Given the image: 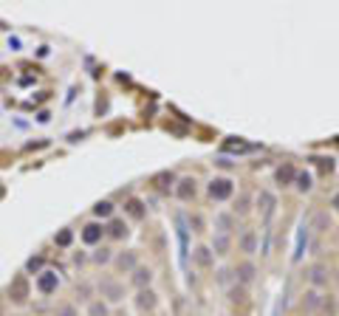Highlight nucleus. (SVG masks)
Listing matches in <instances>:
<instances>
[{
    "label": "nucleus",
    "mask_w": 339,
    "mask_h": 316,
    "mask_svg": "<svg viewBox=\"0 0 339 316\" xmlns=\"http://www.w3.org/2000/svg\"><path fill=\"white\" fill-rule=\"evenodd\" d=\"M232 192H235V184H232L229 178H215V181L209 184V195H212L215 201H226Z\"/></svg>",
    "instance_id": "obj_1"
},
{
    "label": "nucleus",
    "mask_w": 339,
    "mask_h": 316,
    "mask_svg": "<svg viewBox=\"0 0 339 316\" xmlns=\"http://www.w3.org/2000/svg\"><path fill=\"white\" fill-rule=\"evenodd\" d=\"M57 285H60V280H57V274H54V271H43V274H40V280H37L40 294H54Z\"/></svg>",
    "instance_id": "obj_2"
},
{
    "label": "nucleus",
    "mask_w": 339,
    "mask_h": 316,
    "mask_svg": "<svg viewBox=\"0 0 339 316\" xmlns=\"http://www.w3.org/2000/svg\"><path fill=\"white\" fill-rule=\"evenodd\" d=\"M136 305H139V311H153L156 308V294L150 288H141L139 297H136Z\"/></svg>",
    "instance_id": "obj_3"
},
{
    "label": "nucleus",
    "mask_w": 339,
    "mask_h": 316,
    "mask_svg": "<svg viewBox=\"0 0 339 316\" xmlns=\"http://www.w3.org/2000/svg\"><path fill=\"white\" fill-rule=\"evenodd\" d=\"M102 235H105V229L99 226V223H88L85 232H82V240L94 246V243H99V240H102Z\"/></svg>",
    "instance_id": "obj_4"
},
{
    "label": "nucleus",
    "mask_w": 339,
    "mask_h": 316,
    "mask_svg": "<svg viewBox=\"0 0 339 316\" xmlns=\"http://www.w3.org/2000/svg\"><path fill=\"white\" fill-rule=\"evenodd\" d=\"M102 294L111 299V302H119V299L124 297V288L119 282H102Z\"/></svg>",
    "instance_id": "obj_5"
},
{
    "label": "nucleus",
    "mask_w": 339,
    "mask_h": 316,
    "mask_svg": "<svg viewBox=\"0 0 339 316\" xmlns=\"http://www.w3.org/2000/svg\"><path fill=\"white\" fill-rule=\"evenodd\" d=\"M133 282H136V288H150V282H153V271L150 268H136L133 271Z\"/></svg>",
    "instance_id": "obj_6"
},
{
    "label": "nucleus",
    "mask_w": 339,
    "mask_h": 316,
    "mask_svg": "<svg viewBox=\"0 0 339 316\" xmlns=\"http://www.w3.org/2000/svg\"><path fill=\"white\" fill-rule=\"evenodd\" d=\"M308 280H311V285L322 288V285L328 282V271H325V265H314V268H311V274H308Z\"/></svg>",
    "instance_id": "obj_7"
},
{
    "label": "nucleus",
    "mask_w": 339,
    "mask_h": 316,
    "mask_svg": "<svg viewBox=\"0 0 339 316\" xmlns=\"http://www.w3.org/2000/svg\"><path fill=\"white\" fill-rule=\"evenodd\" d=\"M26 294H28L26 280H23V277H17V280L11 282V299H14V302H23V299H26Z\"/></svg>",
    "instance_id": "obj_8"
},
{
    "label": "nucleus",
    "mask_w": 339,
    "mask_h": 316,
    "mask_svg": "<svg viewBox=\"0 0 339 316\" xmlns=\"http://www.w3.org/2000/svg\"><path fill=\"white\" fill-rule=\"evenodd\" d=\"M175 192H178V198H181V201H190L192 195H195V181H192V178H184Z\"/></svg>",
    "instance_id": "obj_9"
},
{
    "label": "nucleus",
    "mask_w": 339,
    "mask_h": 316,
    "mask_svg": "<svg viewBox=\"0 0 339 316\" xmlns=\"http://www.w3.org/2000/svg\"><path fill=\"white\" fill-rule=\"evenodd\" d=\"M257 206H260L263 218H269L271 209H274V195H271V192H260V198H257Z\"/></svg>",
    "instance_id": "obj_10"
},
{
    "label": "nucleus",
    "mask_w": 339,
    "mask_h": 316,
    "mask_svg": "<svg viewBox=\"0 0 339 316\" xmlns=\"http://www.w3.org/2000/svg\"><path fill=\"white\" fill-rule=\"evenodd\" d=\"M116 265H119L122 271H136V254H133V251L119 254V257H116Z\"/></svg>",
    "instance_id": "obj_11"
},
{
    "label": "nucleus",
    "mask_w": 339,
    "mask_h": 316,
    "mask_svg": "<svg viewBox=\"0 0 339 316\" xmlns=\"http://www.w3.org/2000/svg\"><path fill=\"white\" fill-rule=\"evenodd\" d=\"M240 248H243L246 254H252L254 248H257V235H254V232H246V235L240 237Z\"/></svg>",
    "instance_id": "obj_12"
},
{
    "label": "nucleus",
    "mask_w": 339,
    "mask_h": 316,
    "mask_svg": "<svg viewBox=\"0 0 339 316\" xmlns=\"http://www.w3.org/2000/svg\"><path fill=\"white\" fill-rule=\"evenodd\" d=\"M320 302H322L320 291H308V294H305V299H303V308H305V311H317V308H320Z\"/></svg>",
    "instance_id": "obj_13"
},
{
    "label": "nucleus",
    "mask_w": 339,
    "mask_h": 316,
    "mask_svg": "<svg viewBox=\"0 0 339 316\" xmlns=\"http://www.w3.org/2000/svg\"><path fill=\"white\" fill-rule=\"evenodd\" d=\"M294 178H297V172H294V167H291V164H286V167L277 169V181H280V184H291Z\"/></svg>",
    "instance_id": "obj_14"
},
{
    "label": "nucleus",
    "mask_w": 339,
    "mask_h": 316,
    "mask_svg": "<svg viewBox=\"0 0 339 316\" xmlns=\"http://www.w3.org/2000/svg\"><path fill=\"white\" fill-rule=\"evenodd\" d=\"M195 260H198V265H212V251H209L207 246H201V248H195Z\"/></svg>",
    "instance_id": "obj_15"
},
{
    "label": "nucleus",
    "mask_w": 339,
    "mask_h": 316,
    "mask_svg": "<svg viewBox=\"0 0 339 316\" xmlns=\"http://www.w3.org/2000/svg\"><path fill=\"white\" fill-rule=\"evenodd\" d=\"M212 248H215V254H226V251H229V237H226V235H218L215 243H212Z\"/></svg>",
    "instance_id": "obj_16"
},
{
    "label": "nucleus",
    "mask_w": 339,
    "mask_h": 316,
    "mask_svg": "<svg viewBox=\"0 0 339 316\" xmlns=\"http://www.w3.org/2000/svg\"><path fill=\"white\" fill-rule=\"evenodd\" d=\"M111 311H108V305L105 302H91L88 305V316H108Z\"/></svg>",
    "instance_id": "obj_17"
},
{
    "label": "nucleus",
    "mask_w": 339,
    "mask_h": 316,
    "mask_svg": "<svg viewBox=\"0 0 339 316\" xmlns=\"http://www.w3.org/2000/svg\"><path fill=\"white\" fill-rule=\"evenodd\" d=\"M297 189H300V192H308V189H311V175H308V172H297Z\"/></svg>",
    "instance_id": "obj_18"
},
{
    "label": "nucleus",
    "mask_w": 339,
    "mask_h": 316,
    "mask_svg": "<svg viewBox=\"0 0 339 316\" xmlns=\"http://www.w3.org/2000/svg\"><path fill=\"white\" fill-rule=\"evenodd\" d=\"M215 223H218V229H221V232H229V229H232V215H226V212H221V215H218L215 218Z\"/></svg>",
    "instance_id": "obj_19"
},
{
    "label": "nucleus",
    "mask_w": 339,
    "mask_h": 316,
    "mask_svg": "<svg viewBox=\"0 0 339 316\" xmlns=\"http://www.w3.org/2000/svg\"><path fill=\"white\" fill-rule=\"evenodd\" d=\"M94 212L99 215V218H108V215L113 212V203H111V201H99V203L94 206Z\"/></svg>",
    "instance_id": "obj_20"
},
{
    "label": "nucleus",
    "mask_w": 339,
    "mask_h": 316,
    "mask_svg": "<svg viewBox=\"0 0 339 316\" xmlns=\"http://www.w3.org/2000/svg\"><path fill=\"white\" fill-rule=\"evenodd\" d=\"M127 235V226H124L122 220H113L111 223V237H124Z\"/></svg>",
    "instance_id": "obj_21"
},
{
    "label": "nucleus",
    "mask_w": 339,
    "mask_h": 316,
    "mask_svg": "<svg viewBox=\"0 0 339 316\" xmlns=\"http://www.w3.org/2000/svg\"><path fill=\"white\" fill-rule=\"evenodd\" d=\"M237 274H240V282H249L254 277V265H249V263L240 265V268H237Z\"/></svg>",
    "instance_id": "obj_22"
},
{
    "label": "nucleus",
    "mask_w": 339,
    "mask_h": 316,
    "mask_svg": "<svg viewBox=\"0 0 339 316\" xmlns=\"http://www.w3.org/2000/svg\"><path fill=\"white\" fill-rule=\"evenodd\" d=\"M127 212H130L133 218H144V209H141L139 201H130V203H127Z\"/></svg>",
    "instance_id": "obj_23"
},
{
    "label": "nucleus",
    "mask_w": 339,
    "mask_h": 316,
    "mask_svg": "<svg viewBox=\"0 0 339 316\" xmlns=\"http://www.w3.org/2000/svg\"><path fill=\"white\" fill-rule=\"evenodd\" d=\"M94 263H99V265H102V263H111V251H108V248H99V251L94 254Z\"/></svg>",
    "instance_id": "obj_24"
},
{
    "label": "nucleus",
    "mask_w": 339,
    "mask_h": 316,
    "mask_svg": "<svg viewBox=\"0 0 339 316\" xmlns=\"http://www.w3.org/2000/svg\"><path fill=\"white\" fill-rule=\"evenodd\" d=\"M235 212H237V215H243V212H249V195H240V201H237Z\"/></svg>",
    "instance_id": "obj_25"
},
{
    "label": "nucleus",
    "mask_w": 339,
    "mask_h": 316,
    "mask_svg": "<svg viewBox=\"0 0 339 316\" xmlns=\"http://www.w3.org/2000/svg\"><path fill=\"white\" fill-rule=\"evenodd\" d=\"M26 268H28V271H37V268H43V257H31V260L26 263Z\"/></svg>",
    "instance_id": "obj_26"
},
{
    "label": "nucleus",
    "mask_w": 339,
    "mask_h": 316,
    "mask_svg": "<svg viewBox=\"0 0 339 316\" xmlns=\"http://www.w3.org/2000/svg\"><path fill=\"white\" fill-rule=\"evenodd\" d=\"M57 316H77V308H74V305H62L60 311H57Z\"/></svg>",
    "instance_id": "obj_27"
},
{
    "label": "nucleus",
    "mask_w": 339,
    "mask_h": 316,
    "mask_svg": "<svg viewBox=\"0 0 339 316\" xmlns=\"http://www.w3.org/2000/svg\"><path fill=\"white\" fill-rule=\"evenodd\" d=\"M77 294H79V299H91V285H79Z\"/></svg>",
    "instance_id": "obj_28"
},
{
    "label": "nucleus",
    "mask_w": 339,
    "mask_h": 316,
    "mask_svg": "<svg viewBox=\"0 0 339 316\" xmlns=\"http://www.w3.org/2000/svg\"><path fill=\"white\" fill-rule=\"evenodd\" d=\"M57 243H60V246H68V243H71V232H62V235L57 237Z\"/></svg>",
    "instance_id": "obj_29"
},
{
    "label": "nucleus",
    "mask_w": 339,
    "mask_h": 316,
    "mask_svg": "<svg viewBox=\"0 0 339 316\" xmlns=\"http://www.w3.org/2000/svg\"><path fill=\"white\" fill-rule=\"evenodd\" d=\"M192 226H195V232H204V220L195 215V218H192Z\"/></svg>",
    "instance_id": "obj_30"
},
{
    "label": "nucleus",
    "mask_w": 339,
    "mask_h": 316,
    "mask_svg": "<svg viewBox=\"0 0 339 316\" xmlns=\"http://www.w3.org/2000/svg\"><path fill=\"white\" fill-rule=\"evenodd\" d=\"M334 209H337V212H339V192H337V195H334Z\"/></svg>",
    "instance_id": "obj_31"
}]
</instances>
